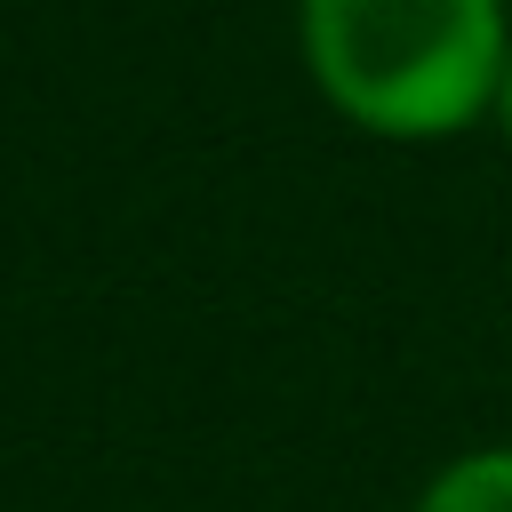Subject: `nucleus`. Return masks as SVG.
I'll return each instance as SVG.
<instances>
[{"mask_svg": "<svg viewBox=\"0 0 512 512\" xmlns=\"http://www.w3.org/2000/svg\"><path fill=\"white\" fill-rule=\"evenodd\" d=\"M488 128L512 144V56H504V80H496V112H488Z\"/></svg>", "mask_w": 512, "mask_h": 512, "instance_id": "nucleus-3", "label": "nucleus"}, {"mask_svg": "<svg viewBox=\"0 0 512 512\" xmlns=\"http://www.w3.org/2000/svg\"><path fill=\"white\" fill-rule=\"evenodd\" d=\"M408 512H512V440H488V448H464L448 456Z\"/></svg>", "mask_w": 512, "mask_h": 512, "instance_id": "nucleus-2", "label": "nucleus"}, {"mask_svg": "<svg viewBox=\"0 0 512 512\" xmlns=\"http://www.w3.org/2000/svg\"><path fill=\"white\" fill-rule=\"evenodd\" d=\"M304 80L376 144H448L496 112L504 0H296Z\"/></svg>", "mask_w": 512, "mask_h": 512, "instance_id": "nucleus-1", "label": "nucleus"}]
</instances>
